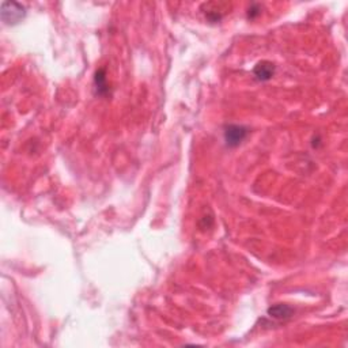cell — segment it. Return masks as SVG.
Segmentation results:
<instances>
[{"label":"cell","mask_w":348,"mask_h":348,"mask_svg":"<svg viewBox=\"0 0 348 348\" xmlns=\"http://www.w3.org/2000/svg\"><path fill=\"white\" fill-rule=\"evenodd\" d=\"M2 19L6 22L7 25H15L19 24L20 20L24 19L25 14V7L22 4H18L15 2H4L2 3Z\"/></svg>","instance_id":"1"},{"label":"cell","mask_w":348,"mask_h":348,"mask_svg":"<svg viewBox=\"0 0 348 348\" xmlns=\"http://www.w3.org/2000/svg\"><path fill=\"white\" fill-rule=\"evenodd\" d=\"M248 136V128L244 125H227L225 128V142L229 147H237L240 146L245 138Z\"/></svg>","instance_id":"2"},{"label":"cell","mask_w":348,"mask_h":348,"mask_svg":"<svg viewBox=\"0 0 348 348\" xmlns=\"http://www.w3.org/2000/svg\"><path fill=\"white\" fill-rule=\"evenodd\" d=\"M253 74L258 80H269L275 74V66L269 61H261L254 67Z\"/></svg>","instance_id":"3"},{"label":"cell","mask_w":348,"mask_h":348,"mask_svg":"<svg viewBox=\"0 0 348 348\" xmlns=\"http://www.w3.org/2000/svg\"><path fill=\"white\" fill-rule=\"evenodd\" d=\"M268 314L273 318H277V320H285V318H289L291 314H293V309L287 306V304H275L272 308L268 309Z\"/></svg>","instance_id":"4"},{"label":"cell","mask_w":348,"mask_h":348,"mask_svg":"<svg viewBox=\"0 0 348 348\" xmlns=\"http://www.w3.org/2000/svg\"><path fill=\"white\" fill-rule=\"evenodd\" d=\"M95 86H97V91L98 94H105L107 93V84H106V79H105V74H103V70H99L95 74L94 78Z\"/></svg>","instance_id":"5"}]
</instances>
